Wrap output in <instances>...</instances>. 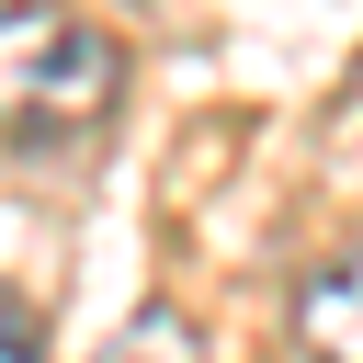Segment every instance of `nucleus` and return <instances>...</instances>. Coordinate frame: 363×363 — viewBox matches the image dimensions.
Wrapping results in <instances>:
<instances>
[{
    "mask_svg": "<svg viewBox=\"0 0 363 363\" xmlns=\"http://www.w3.org/2000/svg\"><path fill=\"white\" fill-rule=\"evenodd\" d=\"M0 363H45V318H34V295H11V284H0Z\"/></svg>",
    "mask_w": 363,
    "mask_h": 363,
    "instance_id": "obj_4",
    "label": "nucleus"
},
{
    "mask_svg": "<svg viewBox=\"0 0 363 363\" xmlns=\"http://www.w3.org/2000/svg\"><path fill=\"white\" fill-rule=\"evenodd\" d=\"M295 352L306 363H363V238L295 284Z\"/></svg>",
    "mask_w": 363,
    "mask_h": 363,
    "instance_id": "obj_2",
    "label": "nucleus"
},
{
    "mask_svg": "<svg viewBox=\"0 0 363 363\" xmlns=\"http://www.w3.org/2000/svg\"><path fill=\"white\" fill-rule=\"evenodd\" d=\"M125 102V45L68 0H0V147H68Z\"/></svg>",
    "mask_w": 363,
    "mask_h": 363,
    "instance_id": "obj_1",
    "label": "nucleus"
},
{
    "mask_svg": "<svg viewBox=\"0 0 363 363\" xmlns=\"http://www.w3.org/2000/svg\"><path fill=\"white\" fill-rule=\"evenodd\" d=\"M91 363H204V329H193L182 306H136V318H125Z\"/></svg>",
    "mask_w": 363,
    "mask_h": 363,
    "instance_id": "obj_3",
    "label": "nucleus"
},
{
    "mask_svg": "<svg viewBox=\"0 0 363 363\" xmlns=\"http://www.w3.org/2000/svg\"><path fill=\"white\" fill-rule=\"evenodd\" d=\"M329 136H340V147H363V68H352V91H340V113H329Z\"/></svg>",
    "mask_w": 363,
    "mask_h": 363,
    "instance_id": "obj_5",
    "label": "nucleus"
}]
</instances>
